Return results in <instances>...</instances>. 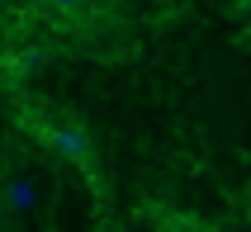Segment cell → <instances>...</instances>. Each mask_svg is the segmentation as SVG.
<instances>
[{"instance_id":"obj_1","label":"cell","mask_w":251,"mask_h":232,"mask_svg":"<svg viewBox=\"0 0 251 232\" xmlns=\"http://www.w3.org/2000/svg\"><path fill=\"white\" fill-rule=\"evenodd\" d=\"M38 137L62 156V161H76V166H90V137H85L81 123H33Z\"/></svg>"},{"instance_id":"obj_2","label":"cell","mask_w":251,"mask_h":232,"mask_svg":"<svg viewBox=\"0 0 251 232\" xmlns=\"http://www.w3.org/2000/svg\"><path fill=\"white\" fill-rule=\"evenodd\" d=\"M43 10H52V14H81L90 0H38Z\"/></svg>"},{"instance_id":"obj_3","label":"cell","mask_w":251,"mask_h":232,"mask_svg":"<svg viewBox=\"0 0 251 232\" xmlns=\"http://www.w3.org/2000/svg\"><path fill=\"white\" fill-rule=\"evenodd\" d=\"M10 204H19V208L33 204V190H28V185H14V190H10Z\"/></svg>"},{"instance_id":"obj_4","label":"cell","mask_w":251,"mask_h":232,"mask_svg":"<svg viewBox=\"0 0 251 232\" xmlns=\"http://www.w3.org/2000/svg\"><path fill=\"white\" fill-rule=\"evenodd\" d=\"M237 5H242V10H251V0H237Z\"/></svg>"}]
</instances>
